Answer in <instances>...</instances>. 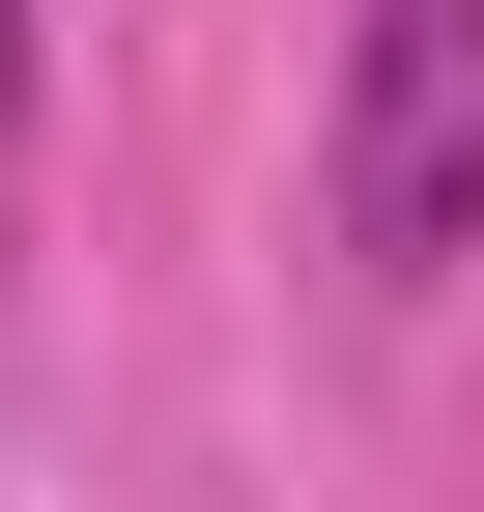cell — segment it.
<instances>
[{"label":"cell","instance_id":"6da1fadb","mask_svg":"<svg viewBox=\"0 0 484 512\" xmlns=\"http://www.w3.org/2000/svg\"><path fill=\"white\" fill-rule=\"evenodd\" d=\"M342 256L371 285L484 256V0H371L342 29Z\"/></svg>","mask_w":484,"mask_h":512},{"label":"cell","instance_id":"7a4b0ae2","mask_svg":"<svg viewBox=\"0 0 484 512\" xmlns=\"http://www.w3.org/2000/svg\"><path fill=\"white\" fill-rule=\"evenodd\" d=\"M0 171H29V0H0Z\"/></svg>","mask_w":484,"mask_h":512}]
</instances>
